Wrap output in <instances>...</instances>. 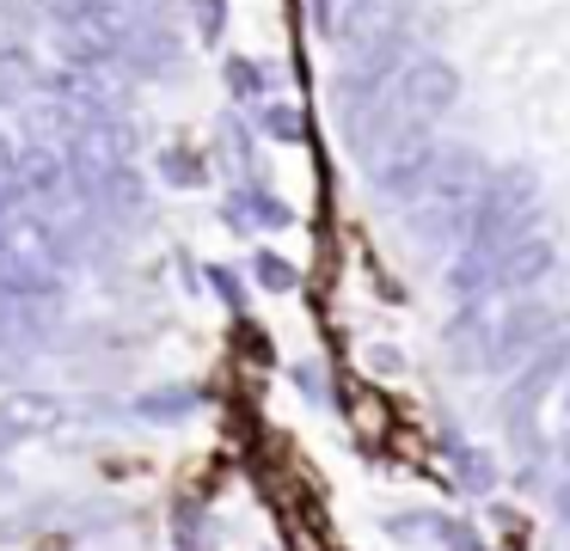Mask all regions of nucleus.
Listing matches in <instances>:
<instances>
[{
	"label": "nucleus",
	"mask_w": 570,
	"mask_h": 551,
	"mask_svg": "<svg viewBox=\"0 0 570 551\" xmlns=\"http://www.w3.org/2000/svg\"><path fill=\"white\" fill-rule=\"evenodd\" d=\"M484 184V154L479 147H442L430 166V184L417 190V203H405L411 227H417L423 245H448L454 233H466L472 220V196H479Z\"/></svg>",
	"instance_id": "obj_1"
},
{
	"label": "nucleus",
	"mask_w": 570,
	"mask_h": 551,
	"mask_svg": "<svg viewBox=\"0 0 570 551\" xmlns=\"http://www.w3.org/2000/svg\"><path fill=\"white\" fill-rule=\"evenodd\" d=\"M540 227V184H533L528 166H503V171H484L479 196H472V220H466V239L484 245V252H503L515 233Z\"/></svg>",
	"instance_id": "obj_2"
},
{
	"label": "nucleus",
	"mask_w": 570,
	"mask_h": 551,
	"mask_svg": "<svg viewBox=\"0 0 570 551\" xmlns=\"http://www.w3.org/2000/svg\"><path fill=\"white\" fill-rule=\"evenodd\" d=\"M344 68H337V80H332V92H337V117H344V129L362 117V110L374 105V98L393 86V73L411 61V31L399 24V31H386V37H374V43H362V49H344Z\"/></svg>",
	"instance_id": "obj_3"
},
{
	"label": "nucleus",
	"mask_w": 570,
	"mask_h": 551,
	"mask_svg": "<svg viewBox=\"0 0 570 551\" xmlns=\"http://www.w3.org/2000/svg\"><path fill=\"white\" fill-rule=\"evenodd\" d=\"M435 154H442L435 129H399L393 141H381L374 147V196H381L386 208L417 203V190L430 184Z\"/></svg>",
	"instance_id": "obj_4"
},
{
	"label": "nucleus",
	"mask_w": 570,
	"mask_h": 551,
	"mask_svg": "<svg viewBox=\"0 0 570 551\" xmlns=\"http://www.w3.org/2000/svg\"><path fill=\"white\" fill-rule=\"evenodd\" d=\"M564 362H570V350H564V343H540V350L528 355V367H521V380L503 392L509 429H515V441H521V447H533V416H540V404L552 399V386L564 380Z\"/></svg>",
	"instance_id": "obj_5"
},
{
	"label": "nucleus",
	"mask_w": 570,
	"mask_h": 551,
	"mask_svg": "<svg viewBox=\"0 0 570 551\" xmlns=\"http://www.w3.org/2000/svg\"><path fill=\"white\" fill-rule=\"evenodd\" d=\"M552 325H558V318L546 313V306L521 301L509 318H497V325H491V337H484V350H479V355H484V367H497V374L521 367V362H528V355L540 350L546 337H552Z\"/></svg>",
	"instance_id": "obj_6"
},
{
	"label": "nucleus",
	"mask_w": 570,
	"mask_h": 551,
	"mask_svg": "<svg viewBox=\"0 0 570 551\" xmlns=\"http://www.w3.org/2000/svg\"><path fill=\"white\" fill-rule=\"evenodd\" d=\"M552 264H558V245H552V233H515V239L497 252V269H491V288L497 294H533L546 276H552Z\"/></svg>",
	"instance_id": "obj_7"
},
{
	"label": "nucleus",
	"mask_w": 570,
	"mask_h": 551,
	"mask_svg": "<svg viewBox=\"0 0 570 551\" xmlns=\"http://www.w3.org/2000/svg\"><path fill=\"white\" fill-rule=\"evenodd\" d=\"M405 19H411V0H344V12L332 19V37L344 49H362V43H374V37L399 31Z\"/></svg>",
	"instance_id": "obj_8"
},
{
	"label": "nucleus",
	"mask_w": 570,
	"mask_h": 551,
	"mask_svg": "<svg viewBox=\"0 0 570 551\" xmlns=\"http://www.w3.org/2000/svg\"><path fill=\"white\" fill-rule=\"evenodd\" d=\"M62 416H68L62 399H50V392H31V386H19V392H7V399H0V429H7L13 441L50 435V429H62Z\"/></svg>",
	"instance_id": "obj_9"
},
{
	"label": "nucleus",
	"mask_w": 570,
	"mask_h": 551,
	"mask_svg": "<svg viewBox=\"0 0 570 551\" xmlns=\"http://www.w3.org/2000/svg\"><path fill=\"white\" fill-rule=\"evenodd\" d=\"M38 56H31V43L26 37H13V31H0V105H19V98H31L38 92Z\"/></svg>",
	"instance_id": "obj_10"
},
{
	"label": "nucleus",
	"mask_w": 570,
	"mask_h": 551,
	"mask_svg": "<svg viewBox=\"0 0 570 551\" xmlns=\"http://www.w3.org/2000/svg\"><path fill=\"white\" fill-rule=\"evenodd\" d=\"M124 68L136 73H173L178 68V37L166 24H136L124 43Z\"/></svg>",
	"instance_id": "obj_11"
},
{
	"label": "nucleus",
	"mask_w": 570,
	"mask_h": 551,
	"mask_svg": "<svg viewBox=\"0 0 570 551\" xmlns=\"http://www.w3.org/2000/svg\"><path fill=\"white\" fill-rule=\"evenodd\" d=\"M491 269H497V257L484 252V245H472V239H466V252H460L454 264H448V294L472 306L479 294H491Z\"/></svg>",
	"instance_id": "obj_12"
},
{
	"label": "nucleus",
	"mask_w": 570,
	"mask_h": 551,
	"mask_svg": "<svg viewBox=\"0 0 570 551\" xmlns=\"http://www.w3.org/2000/svg\"><path fill=\"white\" fill-rule=\"evenodd\" d=\"M239 215H252L264 233H283L288 220H295V215H288V203H283V196H276L264 178L246 184V190H239V203H227V220H239Z\"/></svg>",
	"instance_id": "obj_13"
},
{
	"label": "nucleus",
	"mask_w": 570,
	"mask_h": 551,
	"mask_svg": "<svg viewBox=\"0 0 570 551\" xmlns=\"http://www.w3.org/2000/svg\"><path fill=\"white\" fill-rule=\"evenodd\" d=\"M222 80H227V92H234L239 105H264V92L276 86V73L264 68V61H252V56H227Z\"/></svg>",
	"instance_id": "obj_14"
},
{
	"label": "nucleus",
	"mask_w": 570,
	"mask_h": 551,
	"mask_svg": "<svg viewBox=\"0 0 570 551\" xmlns=\"http://www.w3.org/2000/svg\"><path fill=\"white\" fill-rule=\"evenodd\" d=\"M190 411H197V392L190 386H160V392H141L136 399L141 423H185Z\"/></svg>",
	"instance_id": "obj_15"
},
{
	"label": "nucleus",
	"mask_w": 570,
	"mask_h": 551,
	"mask_svg": "<svg viewBox=\"0 0 570 551\" xmlns=\"http://www.w3.org/2000/svg\"><path fill=\"white\" fill-rule=\"evenodd\" d=\"M258 129H264V141H276V147L307 141V117H301L295 105H283V98H264L258 105Z\"/></svg>",
	"instance_id": "obj_16"
},
{
	"label": "nucleus",
	"mask_w": 570,
	"mask_h": 551,
	"mask_svg": "<svg viewBox=\"0 0 570 551\" xmlns=\"http://www.w3.org/2000/svg\"><path fill=\"white\" fill-rule=\"evenodd\" d=\"M0 31H13V37H43L50 31V0H0Z\"/></svg>",
	"instance_id": "obj_17"
},
{
	"label": "nucleus",
	"mask_w": 570,
	"mask_h": 551,
	"mask_svg": "<svg viewBox=\"0 0 570 551\" xmlns=\"http://www.w3.org/2000/svg\"><path fill=\"white\" fill-rule=\"evenodd\" d=\"M448 460H454V472H460V490H472V496H484V490L497 484L491 453H479V447H466V441H454V447H448Z\"/></svg>",
	"instance_id": "obj_18"
},
{
	"label": "nucleus",
	"mask_w": 570,
	"mask_h": 551,
	"mask_svg": "<svg viewBox=\"0 0 570 551\" xmlns=\"http://www.w3.org/2000/svg\"><path fill=\"white\" fill-rule=\"evenodd\" d=\"M19 337H31V301L0 294V350H13Z\"/></svg>",
	"instance_id": "obj_19"
},
{
	"label": "nucleus",
	"mask_w": 570,
	"mask_h": 551,
	"mask_svg": "<svg viewBox=\"0 0 570 551\" xmlns=\"http://www.w3.org/2000/svg\"><path fill=\"white\" fill-rule=\"evenodd\" d=\"M252 276H258L271 294H288V288H295V264H288L283 252H258V257H252Z\"/></svg>",
	"instance_id": "obj_20"
},
{
	"label": "nucleus",
	"mask_w": 570,
	"mask_h": 551,
	"mask_svg": "<svg viewBox=\"0 0 570 551\" xmlns=\"http://www.w3.org/2000/svg\"><path fill=\"white\" fill-rule=\"evenodd\" d=\"M160 178H173V184H197V178H203L197 154H190V147H160Z\"/></svg>",
	"instance_id": "obj_21"
},
{
	"label": "nucleus",
	"mask_w": 570,
	"mask_h": 551,
	"mask_svg": "<svg viewBox=\"0 0 570 551\" xmlns=\"http://www.w3.org/2000/svg\"><path fill=\"white\" fill-rule=\"evenodd\" d=\"M197 31L209 37V43H222V31H227V0H197Z\"/></svg>",
	"instance_id": "obj_22"
},
{
	"label": "nucleus",
	"mask_w": 570,
	"mask_h": 551,
	"mask_svg": "<svg viewBox=\"0 0 570 551\" xmlns=\"http://www.w3.org/2000/svg\"><path fill=\"white\" fill-rule=\"evenodd\" d=\"M209 282H215V294H222L227 306H239V301H246V294H239V276H234L227 264H209Z\"/></svg>",
	"instance_id": "obj_23"
},
{
	"label": "nucleus",
	"mask_w": 570,
	"mask_h": 551,
	"mask_svg": "<svg viewBox=\"0 0 570 551\" xmlns=\"http://www.w3.org/2000/svg\"><path fill=\"white\" fill-rule=\"evenodd\" d=\"M295 386L307 392L313 404H325V380H320V367H307V362H301V367H295Z\"/></svg>",
	"instance_id": "obj_24"
},
{
	"label": "nucleus",
	"mask_w": 570,
	"mask_h": 551,
	"mask_svg": "<svg viewBox=\"0 0 570 551\" xmlns=\"http://www.w3.org/2000/svg\"><path fill=\"white\" fill-rule=\"evenodd\" d=\"M442 533H448V545H454V551H479V539H472V527H442Z\"/></svg>",
	"instance_id": "obj_25"
},
{
	"label": "nucleus",
	"mask_w": 570,
	"mask_h": 551,
	"mask_svg": "<svg viewBox=\"0 0 570 551\" xmlns=\"http://www.w3.org/2000/svg\"><path fill=\"white\" fill-rule=\"evenodd\" d=\"M13 154H19V147L7 141V135H0V178H13Z\"/></svg>",
	"instance_id": "obj_26"
},
{
	"label": "nucleus",
	"mask_w": 570,
	"mask_h": 551,
	"mask_svg": "<svg viewBox=\"0 0 570 551\" xmlns=\"http://www.w3.org/2000/svg\"><path fill=\"white\" fill-rule=\"evenodd\" d=\"M558 514H564V521H570V484L558 490Z\"/></svg>",
	"instance_id": "obj_27"
},
{
	"label": "nucleus",
	"mask_w": 570,
	"mask_h": 551,
	"mask_svg": "<svg viewBox=\"0 0 570 551\" xmlns=\"http://www.w3.org/2000/svg\"><path fill=\"white\" fill-rule=\"evenodd\" d=\"M7 447H13V435H7V429H0V453H7Z\"/></svg>",
	"instance_id": "obj_28"
}]
</instances>
